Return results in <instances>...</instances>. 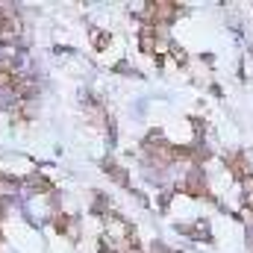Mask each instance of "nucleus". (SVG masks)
I'll return each mask as SVG.
<instances>
[{
    "mask_svg": "<svg viewBox=\"0 0 253 253\" xmlns=\"http://www.w3.org/2000/svg\"><path fill=\"white\" fill-rule=\"evenodd\" d=\"M12 80H15V74L6 71V68H0V91H9L12 88Z\"/></svg>",
    "mask_w": 253,
    "mask_h": 253,
    "instance_id": "f257e3e1",
    "label": "nucleus"
}]
</instances>
